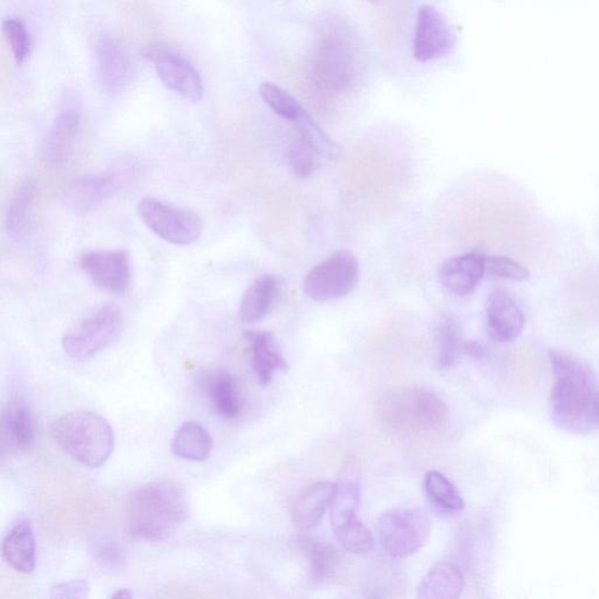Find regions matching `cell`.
Segmentation results:
<instances>
[{"label":"cell","instance_id":"11","mask_svg":"<svg viewBox=\"0 0 599 599\" xmlns=\"http://www.w3.org/2000/svg\"><path fill=\"white\" fill-rule=\"evenodd\" d=\"M95 68L99 86L110 96L122 95L135 78V65L127 46L111 35L96 42Z\"/></svg>","mask_w":599,"mask_h":599},{"label":"cell","instance_id":"35","mask_svg":"<svg viewBox=\"0 0 599 599\" xmlns=\"http://www.w3.org/2000/svg\"><path fill=\"white\" fill-rule=\"evenodd\" d=\"M486 273L497 276V278L517 283H525L531 278V273L525 266L507 257L486 255Z\"/></svg>","mask_w":599,"mask_h":599},{"label":"cell","instance_id":"4","mask_svg":"<svg viewBox=\"0 0 599 599\" xmlns=\"http://www.w3.org/2000/svg\"><path fill=\"white\" fill-rule=\"evenodd\" d=\"M51 433L61 450L88 469L103 466L114 452V429L97 412L63 414L53 422Z\"/></svg>","mask_w":599,"mask_h":599},{"label":"cell","instance_id":"37","mask_svg":"<svg viewBox=\"0 0 599 599\" xmlns=\"http://www.w3.org/2000/svg\"><path fill=\"white\" fill-rule=\"evenodd\" d=\"M316 157V153L301 141L291 146L286 152V160L291 173L301 179L313 175Z\"/></svg>","mask_w":599,"mask_h":599},{"label":"cell","instance_id":"14","mask_svg":"<svg viewBox=\"0 0 599 599\" xmlns=\"http://www.w3.org/2000/svg\"><path fill=\"white\" fill-rule=\"evenodd\" d=\"M82 125V114L75 107H68L58 114L40 150V158L46 165L57 167L68 161L80 136Z\"/></svg>","mask_w":599,"mask_h":599},{"label":"cell","instance_id":"22","mask_svg":"<svg viewBox=\"0 0 599 599\" xmlns=\"http://www.w3.org/2000/svg\"><path fill=\"white\" fill-rule=\"evenodd\" d=\"M280 282L275 275L260 276L246 289L239 307V319L245 325H254L266 317L280 295Z\"/></svg>","mask_w":599,"mask_h":599},{"label":"cell","instance_id":"27","mask_svg":"<svg viewBox=\"0 0 599 599\" xmlns=\"http://www.w3.org/2000/svg\"><path fill=\"white\" fill-rule=\"evenodd\" d=\"M37 196L36 182L26 179L13 194L5 212V228L10 238L21 239L27 233Z\"/></svg>","mask_w":599,"mask_h":599},{"label":"cell","instance_id":"19","mask_svg":"<svg viewBox=\"0 0 599 599\" xmlns=\"http://www.w3.org/2000/svg\"><path fill=\"white\" fill-rule=\"evenodd\" d=\"M3 558L13 571L30 574L36 570L37 547L33 524L28 519L14 522L4 536Z\"/></svg>","mask_w":599,"mask_h":599},{"label":"cell","instance_id":"26","mask_svg":"<svg viewBox=\"0 0 599 599\" xmlns=\"http://www.w3.org/2000/svg\"><path fill=\"white\" fill-rule=\"evenodd\" d=\"M361 502V483L351 465L345 470L339 483H336L335 494L330 503L332 528L345 524L358 516Z\"/></svg>","mask_w":599,"mask_h":599},{"label":"cell","instance_id":"10","mask_svg":"<svg viewBox=\"0 0 599 599\" xmlns=\"http://www.w3.org/2000/svg\"><path fill=\"white\" fill-rule=\"evenodd\" d=\"M143 55L167 89L190 102L203 99L202 75L189 58L161 43L148 46Z\"/></svg>","mask_w":599,"mask_h":599},{"label":"cell","instance_id":"34","mask_svg":"<svg viewBox=\"0 0 599 599\" xmlns=\"http://www.w3.org/2000/svg\"><path fill=\"white\" fill-rule=\"evenodd\" d=\"M3 36L18 66L23 65L30 53V39L25 24L18 18L3 21Z\"/></svg>","mask_w":599,"mask_h":599},{"label":"cell","instance_id":"32","mask_svg":"<svg viewBox=\"0 0 599 599\" xmlns=\"http://www.w3.org/2000/svg\"><path fill=\"white\" fill-rule=\"evenodd\" d=\"M295 123L298 126L300 141L311 148L317 157L333 159L336 155V146L309 113L303 110Z\"/></svg>","mask_w":599,"mask_h":599},{"label":"cell","instance_id":"3","mask_svg":"<svg viewBox=\"0 0 599 599\" xmlns=\"http://www.w3.org/2000/svg\"><path fill=\"white\" fill-rule=\"evenodd\" d=\"M377 416L389 432L419 436L440 432L449 422L450 410L432 390L401 388L379 398Z\"/></svg>","mask_w":599,"mask_h":599},{"label":"cell","instance_id":"6","mask_svg":"<svg viewBox=\"0 0 599 599\" xmlns=\"http://www.w3.org/2000/svg\"><path fill=\"white\" fill-rule=\"evenodd\" d=\"M122 326L123 315L118 307L113 303L101 305L64 336V351L74 361L93 359L117 339Z\"/></svg>","mask_w":599,"mask_h":599},{"label":"cell","instance_id":"29","mask_svg":"<svg viewBox=\"0 0 599 599\" xmlns=\"http://www.w3.org/2000/svg\"><path fill=\"white\" fill-rule=\"evenodd\" d=\"M425 494L435 509L442 514L457 515L465 509L458 488L438 471H428L424 482Z\"/></svg>","mask_w":599,"mask_h":599},{"label":"cell","instance_id":"18","mask_svg":"<svg viewBox=\"0 0 599 599\" xmlns=\"http://www.w3.org/2000/svg\"><path fill=\"white\" fill-rule=\"evenodd\" d=\"M3 451L26 453L35 448L36 426L33 411L23 402L10 403L2 413Z\"/></svg>","mask_w":599,"mask_h":599},{"label":"cell","instance_id":"5","mask_svg":"<svg viewBox=\"0 0 599 599\" xmlns=\"http://www.w3.org/2000/svg\"><path fill=\"white\" fill-rule=\"evenodd\" d=\"M377 532L390 558L407 559L425 546L433 533V520L421 509H396L379 516Z\"/></svg>","mask_w":599,"mask_h":599},{"label":"cell","instance_id":"30","mask_svg":"<svg viewBox=\"0 0 599 599\" xmlns=\"http://www.w3.org/2000/svg\"><path fill=\"white\" fill-rule=\"evenodd\" d=\"M463 330L456 317L444 316L436 328L437 367L448 372L463 352Z\"/></svg>","mask_w":599,"mask_h":599},{"label":"cell","instance_id":"2","mask_svg":"<svg viewBox=\"0 0 599 599\" xmlns=\"http://www.w3.org/2000/svg\"><path fill=\"white\" fill-rule=\"evenodd\" d=\"M125 515L126 531L135 541H165L189 516L186 490L169 481L137 487L128 497Z\"/></svg>","mask_w":599,"mask_h":599},{"label":"cell","instance_id":"1","mask_svg":"<svg viewBox=\"0 0 599 599\" xmlns=\"http://www.w3.org/2000/svg\"><path fill=\"white\" fill-rule=\"evenodd\" d=\"M548 357L556 376L552 420L565 432L590 433L599 424V391L592 369L565 350L550 349Z\"/></svg>","mask_w":599,"mask_h":599},{"label":"cell","instance_id":"20","mask_svg":"<svg viewBox=\"0 0 599 599\" xmlns=\"http://www.w3.org/2000/svg\"><path fill=\"white\" fill-rule=\"evenodd\" d=\"M336 484L319 482L303 488L291 506V519L295 526L302 531H310L320 524L329 509Z\"/></svg>","mask_w":599,"mask_h":599},{"label":"cell","instance_id":"7","mask_svg":"<svg viewBox=\"0 0 599 599\" xmlns=\"http://www.w3.org/2000/svg\"><path fill=\"white\" fill-rule=\"evenodd\" d=\"M137 177V163L122 160L110 171L74 180L65 195L66 207L75 214L93 212L118 191L129 187Z\"/></svg>","mask_w":599,"mask_h":599},{"label":"cell","instance_id":"13","mask_svg":"<svg viewBox=\"0 0 599 599\" xmlns=\"http://www.w3.org/2000/svg\"><path fill=\"white\" fill-rule=\"evenodd\" d=\"M87 278L112 296H125L132 283L130 258L126 251H90L79 258Z\"/></svg>","mask_w":599,"mask_h":599},{"label":"cell","instance_id":"12","mask_svg":"<svg viewBox=\"0 0 599 599\" xmlns=\"http://www.w3.org/2000/svg\"><path fill=\"white\" fill-rule=\"evenodd\" d=\"M454 45V30L444 14L433 5H422L414 30V59L422 64L432 63L450 54Z\"/></svg>","mask_w":599,"mask_h":599},{"label":"cell","instance_id":"39","mask_svg":"<svg viewBox=\"0 0 599 599\" xmlns=\"http://www.w3.org/2000/svg\"><path fill=\"white\" fill-rule=\"evenodd\" d=\"M463 352L464 354L474 359H481L485 354L484 347L477 341H465L463 346Z\"/></svg>","mask_w":599,"mask_h":599},{"label":"cell","instance_id":"25","mask_svg":"<svg viewBox=\"0 0 599 599\" xmlns=\"http://www.w3.org/2000/svg\"><path fill=\"white\" fill-rule=\"evenodd\" d=\"M172 450L180 459L202 463L212 453L213 439L203 425L187 422L177 429L173 438Z\"/></svg>","mask_w":599,"mask_h":599},{"label":"cell","instance_id":"9","mask_svg":"<svg viewBox=\"0 0 599 599\" xmlns=\"http://www.w3.org/2000/svg\"><path fill=\"white\" fill-rule=\"evenodd\" d=\"M360 265L354 253L340 250L315 265L303 279V294L316 302L347 297L359 282Z\"/></svg>","mask_w":599,"mask_h":599},{"label":"cell","instance_id":"38","mask_svg":"<svg viewBox=\"0 0 599 599\" xmlns=\"http://www.w3.org/2000/svg\"><path fill=\"white\" fill-rule=\"evenodd\" d=\"M90 587L86 581L59 583L51 589L52 598L85 599L89 597Z\"/></svg>","mask_w":599,"mask_h":599},{"label":"cell","instance_id":"17","mask_svg":"<svg viewBox=\"0 0 599 599\" xmlns=\"http://www.w3.org/2000/svg\"><path fill=\"white\" fill-rule=\"evenodd\" d=\"M201 389L212 411L222 419L236 420L241 413L244 399L233 374L208 372L201 377Z\"/></svg>","mask_w":599,"mask_h":599},{"label":"cell","instance_id":"36","mask_svg":"<svg viewBox=\"0 0 599 599\" xmlns=\"http://www.w3.org/2000/svg\"><path fill=\"white\" fill-rule=\"evenodd\" d=\"M97 563L103 570L116 573L125 570L126 557L121 547L112 540H99L91 550Z\"/></svg>","mask_w":599,"mask_h":599},{"label":"cell","instance_id":"21","mask_svg":"<svg viewBox=\"0 0 599 599\" xmlns=\"http://www.w3.org/2000/svg\"><path fill=\"white\" fill-rule=\"evenodd\" d=\"M252 350V367L261 386H269L275 373L288 371L283 351L269 332H246Z\"/></svg>","mask_w":599,"mask_h":599},{"label":"cell","instance_id":"40","mask_svg":"<svg viewBox=\"0 0 599 599\" xmlns=\"http://www.w3.org/2000/svg\"><path fill=\"white\" fill-rule=\"evenodd\" d=\"M134 594L129 589H120L112 595V598H133Z\"/></svg>","mask_w":599,"mask_h":599},{"label":"cell","instance_id":"16","mask_svg":"<svg viewBox=\"0 0 599 599\" xmlns=\"http://www.w3.org/2000/svg\"><path fill=\"white\" fill-rule=\"evenodd\" d=\"M486 274V255L472 251L448 259L440 266L438 278L441 286L458 297L473 294Z\"/></svg>","mask_w":599,"mask_h":599},{"label":"cell","instance_id":"15","mask_svg":"<svg viewBox=\"0 0 599 599\" xmlns=\"http://www.w3.org/2000/svg\"><path fill=\"white\" fill-rule=\"evenodd\" d=\"M488 333L497 342L510 344L524 332L526 316L507 291H491L486 302Z\"/></svg>","mask_w":599,"mask_h":599},{"label":"cell","instance_id":"23","mask_svg":"<svg viewBox=\"0 0 599 599\" xmlns=\"http://www.w3.org/2000/svg\"><path fill=\"white\" fill-rule=\"evenodd\" d=\"M464 576L450 562H439L427 572L419 587L420 599H457L464 590Z\"/></svg>","mask_w":599,"mask_h":599},{"label":"cell","instance_id":"8","mask_svg":"<svg viewBox=\"0 0 599 599\" xmlns=\"http://www.w3.org/2000/svg\"><path fill=\"white\" fill-rule=\"evenodd\" d=\"M137 214L152 234L169 244L188 246L203 235L204 224L199 214L158 198H143L137 205Z\"/></svg>","mask_w":599,"mask_h":599},{"label":"cell","instance_id":"24","mask_svg":"<svg viewBox=\"0 0 599 599\" xmlns=\"http://www.w3.org/2000/svg\"><path fill=\"white\" fill-rule=\"evenodd\" d=\"M317 57L316 71L321 83L330 89H344L350 84L352 61L340 43L322 46Z\"/></svg>","mask_w":599,"mask_h":599},{"label":"cell","instance_id":"31","mask_svg":"<svg viewBox=\"0 0 599 599\" xmlns=\"http://www.w3.org/2000/svg\"><path fill=\"white\" fill-rule=\"evenodd\" d=\"M336 540L351 554L365 556L375 547L374 536L358 517H352L345 524L333 527Z\"/></svg>","mask_w":599,"mask_h":599},{"label":"cell","instance_id":"28","mask_svg":"<svg viewBox=\"0 0 599 599\" xmlns=\"http://www.w3.org/2000/svg\"><path fill=\"white\" fill-rule=\"evenodd\" d=\"M297 544L302 554L309 559L316 581L329 579L339 570L344 557L334 545L304 536L300 537Z\"/></svg>","mask_w":599,"mask_h":599},{"label":"cell","instance_id":"33","mask_svg":"<svg viewBox=\"0 0 599 599\" xmlns=\"http://www.w3.org/2000/svg\"><path fill=\"white\" fill-rule=\"evenodd\" d=\"M259 93L271 111L287 121L296 122L303 111L300 103L278 85L272 83L261 84Z\"/></svg>","mask_w":599,"mask_h":599}]
</instances>
